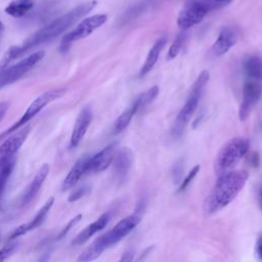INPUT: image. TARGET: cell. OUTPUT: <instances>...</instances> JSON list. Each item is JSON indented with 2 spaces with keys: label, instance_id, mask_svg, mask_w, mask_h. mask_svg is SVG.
Returning a JSON list of instances; mask_svg holds the SVG:
<instances>
[{
  "label": "cell",
  "instance_id": "1",
  "mask_svg": "<svg viewBox=\"0 0 262 262\" xmlns=\"http://www.w3.org/2000/svg\"><path fill=\"white\" fill-rule=\"evenodd\" d=\"M96 3L97 2L95 0H91L79 4L70 11L54 18L53 20L49 21L47 25L36 31L21 44L11 46L0 60V72L7 68L11 61L19 58L24 54L43 44L53 41L61 34L66 33L80 18L88 14L96 6Z\"/></svg>",
  "mask_w": 262,
  "mask_h": 262
},
{
  "label": "cell",
  "instance_id": "2",
  "mask_svg": "<svg viewBox=\"0 0 262 262\" xmlns=\"http://www.w3.org/2000/svg\"><path fill=\"white\" fill-rule=\"evenodd\" d=\"M248 177L249 174L245 170H231L218 175V179L204 201V212L212 215L225 208L242 191Z\"/></svg>",
  "mask_w": 262,
  "mask_h": 262
},
{
  "label": "cell",
  "instance_id": "3",
  "mask_svg": "<svg viewBox=\"0 0 262 262\" xmlns=\"http://www.w3.org/2000/svg\"><path fill=\"white\" fill-rule=\"evenodd\" d=\"M140 220L141 216L137 213L123 218L111 230L97 237L84 252H82L78 257V261H91L98 258L106 249L122 241L135 229Z\"/></svg>",
  "mask_w": 262,
  "mask_h": 262
},
{
  "label": "cell",
  "instance_id": "4",
  "mask_svg": "<svg viewBox=\"0 0 262 262\" xmlns=\"http://www.w3.org/2000/svg\"><path fill=\"white\" fill-rule=\"evenodd\" d=\"M250 141L246 137L237 136L229 139L217 152L214 160V171L217 175L234 169L238 162L247 155Z\"/></svg>",
  "mask_w": 262,
  "mask_h": 262
},
{
  "label": "cell",
  "instance_id": "5",
  "mask_svg": "<svg viewBox=\"0 0 262 262\" xmlns=\"http://www.w3.org/2000/svg\"><path fill=\"white\" fill-rule=\"evenodd\" d=\"M209 79H210V73L208 71L201 72L200 75L198 76V78L195 79V81L191 87V90L189 92V95L187 96L185 103L179 111V113L174 121V124L172 126V134L175 137H178L183 133L187 123L192 118L194 112L198 108L200 98L202 96L204 88L207 85Z\"/></svg>",
  "mask_w": 262,
  "mask_h": 262
},
{
  "label": "cell",
  "instance_id": "6",
  "mask_svg": "<svg viewBox=\"0 0 262 262\" xmlns=\"http://www.w3.org/2000/svg\"><path fill=\"white\" fill-rule=\"evenodd\" d=\"M67 92V89L64 88H58V89H52L48 90L41 95H39L35 100L32 101V103L28 106L27 111L23 114L20 119L15 122L10 128H8L6 131H4L2 134H0V140L6 138L9 134L16 131L20 127L25 126L29 121H31L37 114H39L47 104L50 102L59 99L62 97Z\"/></svg>",
  "mask_w": 262,
  "mask_h": 262
},
{
  "label": "cell",
  "instance_id": "7",
  "mask_svg": "<svg viewBox=\"0 0 262 262\" xmlns=\"http://www.w3.org/2000/svg\"><path fill=\"white\" fill-rule=\"evenodd\" d=\"M217 6L215 3L203 0L188 2L182 7L177 16V26L182 31H186L202 23L206 15Z\"/></svg>",
  "mask_w": 262,
  "mask_h": 262
},
{
  "label": "cell",
  "instance_id": "8",
  "mask_svg": "<svg viewBox=\"0 0 262 262\" xmlns=\"http://www.w3.org/2000/svg\"><path fill=\"white\" fill-rule=\"evenodd\" d=\"M107 15L104 13L94 14L83 18L72 31L67 33L60 42V51H67L72 43L91 35L96 29L105 24Z\"/></svg>",
  "mask_w": 262,
  "mask_h": 262
},
{
  "label": "cell",
  "instance_id": "9",
  "mask_svg": "<svg viewBox=\"0 0 262 262\" xmlns=\"http://www.w3.org/2000/svg\"><path fill=\"white\" fill-rule=\"evenodd\" d=\"M44 56V51L39 50L31 53L15 64L5 68L0 72V89L20 79L26 73L32 70Z\"/></svg>",
  "mask_w": 262,
  "mask_h": 262
},
{
  "label": "cell",
  "instance_id": "10",
  "mask_svg": "<svg viewBox=\"0 0 262 262\" xmlns=\"http://www.w3.org/2000/svg\"><path fill=\"white\" fill-rule=\"evenodd\" d=\"M262 95V81L247 79L243 86V96L238 107V119L246 121L253 107L259 101Z\"/></svg>",
  "mask_w": 262,
  "mask_h": 262
},
{
  "label": "cell",
  "instance_id": "11",
  "mask_svg": "<svg viewBox=\"0 0 262 262\" xmlns=\"http://www.w3.org/2000/svg\"><path fill=\"white\" fill-rule=\"evenodd\" d=\"M30 131L31 127L25 125L6 137L5 141L0 145V164L15 157L16 151L26 141Z\"/></svg>",
  "mask_w": 262,
  "mask_h": 262
},
{
  "label": "cell",
  "instance_id": "12",
  "mask_svg": "<svg viewBox=\"0 0 262 262\" xmlns=\"http://www.w3.org/2000/svg\"><path fill=\"white\" fill-rule=\"evenodd\" d=\"M117 143H111L100 151L89 157L87 174L104 171L112 164L116 155Z\"/></svg>",
  "mask_w": 262,
  "mask_h": 262
},
{
  "label": "cell",
  "instance_id": "13",
  "mask_svg": "<svg viewBox=\"0 0 262 262\" xmlns=\"http://www.w3.org/2000/svg\"><path fill=\"white\" fill-rule=\"evenodd\" d=\"M113 162L115 179L119 183L124 182L133 164V151L129 147H122L116 152Z\"/></svg>",
  "mask_w": 262,
  "mask_h": 262
},
{
  "label": "cell",
  "instance_id": "14",
  "mask_svg": "<svg viewBox=\"0 0 262 262\" xmlns=\"http://www.w3.org/2000/svg\"><path fill=\"white\" fill-rule=\"evenodd\" d=\"M53 202H54V198H53V196L49 198V199L44 203V205L41 207V209L37 212V214L35 215V217H34L32 220H30V221H29L28 223H26V224L19 225L18 227H16V228L10 233L9 239L12 241V239H14V238H16V237H18V236H20V235H24V234L28 233L29 231H32V230L38 228V227L44 222V220L46 219V217H47V215H48L50 209H51L52 206H53Z\"/></svg>",
  "mask_w": 262,
  "mask_h": 262
},
{
  "label": "cell",
  "instance_id": "15",
  "mask_svg": "<svg viewBox=\"0 0 262 262\" xmlns=\"http://www.w3.org/2000/svg\"><path fill=\"white\" fill-rule=\"evenodd\" d=\"M49 169H50L49 165L46 163L43 164L39 168V170L36 172L34 178L31 180V182L28 184V186L24 190L23 194L20 195V199H19L20 207L28 205L36 196V194L39 192L40 188L42 187V185L49 173Z\"/></svg>",
  "mask_w": 262,
  "mask_h": 262
},
{
  "label": "cell",
  "instance_id": "16",
  "mask_svg": "<svg viewBox=\"0 0 262 262\" xmlns=\"http://www.w3.org/2000/svg\"><path fill=\"white\" fill-rule=\"evenodd\" d=\"M92 121V111L89 106H85L79 114L72 135L70 139V147L74 148L80 144V142L83 140L90 123Z\"/></svg>",
  "mask_w": 262,
  "mask_h": 262
},
{
  "label": "cell",
  "instance_id": "17",
  "mask_svg": "<svg viewBox=\"0 0 262 262\" xmlns=\"http://www.w3.org/2000/svg\"><path fill=\"white\" fill-rule=\"evenodd\" d=\"M236 41H237L236 32L232 28L225 27L220 31L217 39L212 45L211 52L216 57L222 56L225 53H227L232 46H234Z\"/></svg>",
  "mask_w": 262,
  "mask_h": 262
},
{
  "label": "cell",
  "instance_id": "18",
  "mask_svg": "<svg viewBox=\"0 0 262 262\" xmlns=\"http://www.w3.org/2000/svg\"><path fill=\"white\" fill-rule=\"evenodd\" d=\"M111 219V214L108 212L103 213L101 216H99L95 221H93L91 224L87 225L82 231H80L76 237L73 239L72 244L75 246H80L86 243L90 237H92L97 232L101 231L108 223Z\"/></svg>",
  "mask_w": 262,
  "mask_h": 262
},
{
  "label": "cell",
  "instance_id": "19",
  "mask_svg": "<svg viewBox=\"0 0 262 262\" xmlns=\"http://www.w3.org/2000/svg\"><path fill=\"white\" fill-rule=\"evenodd\" d=\"M89 155H85L81 157L75 165L71 168L70 172L63 179V182L61 184V190H68L72 187H74L77 182L83 177L85 174H87V166H88V161H89Z\"/></svg>",
  "mask_w": 262,
  "mask_h": 262
},
{
  "label": "cell",
  "instance_id": "20",
  "mask_svg": "<svg viewBox=\"0 0 262 262\" xmlns=\"http://www.w3.org/2000/svg\"><path fill=\"white\" fill-rule=\"evenodd\" d=\"M166 42H167V39L165 37H162V38H159L154 43V45L151 46V48L149 49V51L147 53L145 61L143 62L142 67L140 69V72H139L140 78L146 76L152 70V68L155 67V64L157 63V61L159 59V56H160L163 48L166 45Z\"/></svg>",
  "mask_w": 262,
  "mask_h": 262
},
{
  "label": "cell",
  "instance_id": "21",
  "mask_svg": "<svg viewBox=\"0 0 262 262\" xmlns=\"http://www.w3.org/2000/svg\"><path fill=\"white\" fill-rule=\"evenodd\" d=\"M244 72L247 79L262 81V57L250 55L244 60Z\"/></svg>",
  "mask_w": 262,
  "mask_h": 262
},
{
  "label": "cell",
  "instance_id": "22",
  "mask_svg": "<svg viewBox=\"0 0 262 262\" xmlns=\"http://www.w3.org/2000/svg\"><path fill=\"white\" fill-rule=\"evenodd\" d=\"M34 7V0H13L6 7L5 12L12 17H23Z\"/></svg>",
  "mask_w": 262,
  "mask_h": 262
},
{
  "label": "cell",
  "instance_id": "23",
  "mask_svg": "<svg viewBox=\"0 0 262 262\" xmlns=\"http://www.w3.org/2000/svg\"><path fill=\"white\" fill-rule=\"evenodd\" d=\"M159 87L158 86H152L149 89H147L146 91L142 92L141 94H139L135 100L133 101L132 105L135 107V110L138 112L142 108H144L145 106H147L149 103H151L156 97L159 94Z\"/></svg>",
  "mask_w": 262,
  "mask_h": 262
},
{
  "label": "cell",
  "instance_id": "24",
  "mask_svg": "<svg viewBox=\"0 0 262 262\" xmlns=\"http://www.w3.org/2000/svg\"><path fill=\"white\" fill-rule=\"evenodd\" d=\"M136 113H137V111L135 110V107L132 104L130 107L125 110L115 121V124H114L115 133L122 132L124 129H126Z\"/></svg>",
  "mask_w": 262,
  "mask_h": 262
},
{
  "label": "cell",
  "instance_id": "25",
  "mask_svg": "<svg viewBox=\"0 0 262 262\" xmlns=\"http://www.w3.org/2000/svg\"><path fill=\"white\" fill-rule=\"evenodd\" d=\"M14 165H15V157L0 164V199L3 194L5 186L8 182V179L12 173Z\"/></svg>",
  "mask_w": 262,
  "mask_h": 262
},
{
  "label": "cell",
  "instance_id": "26",
  "mask_svg": "<svg viewBox=\"0 0 262 262\" xmlns=\"http://www.w3.org/2000/svg\"><path fill=\"white\" fill-rule=\"evenodd\" d=\"M184 34H179L175 39H174V41L172 42V44H171V46H170V48H169V50H168V54H167V58L168 59H173V58H175L178 54H179V52H180V50H181V48H182V45H183V42H184Z\"/></svg>",
  "mask_w": 262,
  "mask_h": 262
},
{
  "label": "cell",
  "instance_id": "27",
  "mask_svg": "<svg viewBox=\"0 0 262 262\" xmlns=\"http://www.w3.org/2000/svg\"><path fill=\"white\" fill-rule=\"evenodd\" d=\"M200 171V165H195L194 167H192L189 172L187 173V175L181 179L180 181V184H179V187L177 189V192H182L186 189V187L189 185V183L194 179V177L196 176V174L199 173Z\"/></svg>",
  "mask_w": 262,
  "mask_h": 262
},
{
  "label": "cell",
  "instance_id": "28",
  "mask_svg": "<svg viewBox=\"0 0 262 262\" xmlns=\"http://www.w3.org/2000/svg\"><path fill=\"white\" fill-rule=\"evenodd\" d=\"M81 218H82V215L79 214V215L75 216L73 219H71V220L68 222V224H67V225L60 230V232L58 233L57 239H61L62 237H64V236L69 233V231H70L74 226H76V225L79 223V221L81 220Z\"/></svg>",
  "mask_w": 262,
  "mask_h": 262
},
{
  "label": "cell",
  "instance_id": "29",
  "mask_svg": "<svg viewBox=\"0 0 262 262\" xmlns=\"http://www.w3.org/2000/svg\"><path fill=\"white\" fill-rule=\"evenodd\" d=\"M17 248V243L16 242H11L7 245H5L1 250H0V261L6 260Z\"/></svg>",
  "mask_w": 262,
  "mask_h": 262
},
{
  "label": "cell",
  "instance_id": "30",
  "mask_svg": "<svg viewBox=\"0 0 262 262\" xmlns=\"http://www.w3.org/2000/svg\"><path fill=\"white\" fill-rule=\"evenodd\" d=\"M89 190V187L87 186H82V187H79V188H76L69 196V202H76L80 199H82L84 195L87 194Z\"/></svg>",
  "mask_w": 262,
  "mask_h": 262
},
{
  "label": "cell",
  "instance_id": "31",
  "mask_svg": "<svg viewBox=\"0 0 262 262\" xmlns=\"http://www.w3.org/2000/svg\"><path fill=\"white\" fill-rule=\"evenodd\" d=\"M182 171H183V167H182L181 162L175 163L174 169H173V172H172V174H173V179H174L175 182H176V180H177V181H181V179L179 178V176L181 175V172H182Z\"/></svg>",
  "mask_w": 262,
  "mask_h": 262
},
{
  "label": "cell",
  "instance_id": "32",
  "mask_svg": "<svg viewBox=\"0 0 262 262\" xmlns=\"http://www.w3.org/2000/svg\"><path fill=\"white\" fill-rule=\"evenodd\" d=\"M256 254L259 257V259L262 260V236H260L256 244Z\"/></svg>",
  "mask_w": 262,
  "mask_h": 262
},
{
  "label": "cell",
  "instance_id": "33",
  "mask_svg": "<svg viewBox=\"0 0 262 262\" xmlns=\"http://www.w3.org/2000/svg\"><path fill=\"white\" fill-rule=\"evenodd\" d=\"M7 111H8V103L7 102H0V121L4 118Z\"/></svg>",
  "mask_w": 262,
  "mask_h": 262
},
{
  "label": "cell",
  "instance_id": "34",
  "mask_svg": "<svg viewBox=\"0 0 262 262\" xmlns=\"http://www.w3.org/2000/svg\"><path fill=\"white\" fill-rule=\"evenodd\" d=\"M133 257H134L133 252L127 251L126 253L123 254V257L121 258V261H132V260H133Z\"/></svg>",
  "mask_w": 262,
  "mask_h": 262
},
{
  "label": "cell",
  "instance_id": "35",
  "mask_svg": "<svg viewBox=\"0 0 262 262\" xmlns=\"http://www.w3.org/2000/svg\"><path fill=\"white\" fill-rule=\"evenodd\" d=\"M203 1L212 2V3H215V4H217V5H223V4H226V3L230 2L231 0H203Z\"/></svg>",
  "mask_w": 262,
  "mask_h": 262
},
{
  "label": "cell",
  "instance_id": "36",
  "mask_svg": "<svg viewBox=\"0 0 262 262\" xmlns=\"http://www.w3.org/2000/svg\"><path fill=\"white\" fill-rule=\"evenodd\" d=\"M259 205H260V209L262 211V185H261L260 190H259Z\"/></svg>",
  "mask_w": 262,
  "mask_h": 262
},
{
  "label": "cell",
  "instance_id": "37",
  "mask_svg": "<svg viewBox=\"0 0 262 262\" xmlns=\"http://www.w3.org/2000/svg\"><path fill=\"white\" fill-rule=\"evenodd\" d=\"M3 30H4V26H3V24H2V21L0 20V38H1V36H2V33H3Z\"/></svg>",
  "mask_w": 262,
  "mask_h": 262
}]
</instances>
